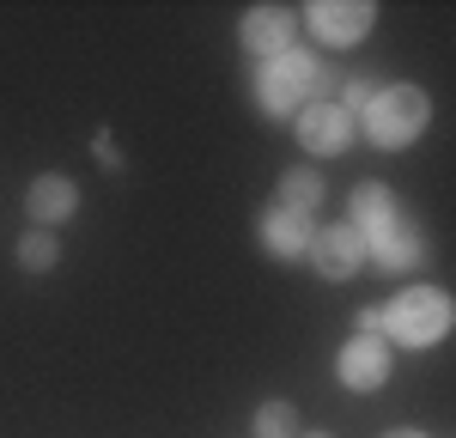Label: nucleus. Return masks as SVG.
<instances>
[{
    "label": "nucleus",
    "mask_w": 456,
    "mask_h": 438,
    "mask_svg": "<svg viewBox=\"0 0 456 438\" xmlns=\"http://www.w3.org/2000/svg\"><path fill=\"white\" fill-rule=\"evenodd\" d=\"M292 31H298V19L286 12V6H249L244 12V49L256 61H274L292 49Z\"/></svg>",
    "instance_id": "0eeeda50"
},
{
    "label": "nucleus",
    "mask_w": 456,
    "mask_h": 438,
    "mask_svg": "<svg viewBox=\"0 0 456 438\" xmlns=\"http://www.w3.org/2000/svg\"><path fill=\"white\" fill-rule=\"evenodd\" d=\"M444 328H451V298L438 287H408L378 311V335L402 347H432V341H444Z\"/></svg>",
    "instance_id": "7ed1b4c3"
},
{
    "label": "nucleus",
    "mask_w": 456,
    "mask_h": 438,
    "mask_svg": "<svg viewBox=\"0 0 456 438\" xmlns=\"http://www.w3.org/2000/svg\"><path fill=\"white\" fill-rule=\"evenodd\" d=\"M389 377V341L384 335H353L341 347V384L347 390H378Z\"/></svg>",
    "instance_id": "6e6552de"
},
{
    "label": "nucleus",
    "mask_w": 456,
    "mask_h": 438,
    "mask_svg": "<svg viewBox=\"0 0 456 438\" xmlns=\"http://www.w3.org/2000/svg\"><path fill=\"white\" fill-rule=\"evenodd\" d=\"M322 85H329V68L311 49H286L274 61H262V73H256V98L268 116H298L305 104H322Z\"/></svg>",
    "instance_id": "f257e3e1"
},
{
    "label": "nucleus",
    "mask_w": 456,
    "mask_h": 438,
    "mask_svg": "<svg viewBox=\"0 0 456 438\" xmlns=\"http://www.w3.org/2000/svg\"><path fill=\"white\" fill-rule=\"evenodd\" d=\"M73 207H79V189H73L68 177H37L31 195H25V214L49 231V225H61V219H73Z\"/></svg>",
    "instance_id": "9d476101"
},
{
    "label": "nucleus",
    "mask_w": 456,
    "mask_h": 438,
    "mask_svg": "<svg viewBox=\"0 0 456 438\" xmlns=\"http://www.w3.org/2000/svg\"><path fill=\"white\" fill-rule=\"evenodd\" d=\"M402 207H395V195H389L384 182H359L353 189V231L365 238V231H378L384 219H395Z\"/></svg>",
    "instance_id": "ddd939ff"
},
{
    "label": "nucleus",
    "mask_w": 456,
    "mask_h": 438,
    "mask_svg": "<svg viewBox=\"0 0 456 438\" xmlns=\"http://www.w3.org/2000/svg\"><path fill=\"white\" fill-rule=\"evenodd\" d=\"M420 250H426L420 231H414L402 214L384 219L378 231H365V262H378L384 274H395V268H414V262H420Z\"/></svg>",
    "instance_id": "423d86ee"
},
{
    "label": "nucleus",
    "mask_w": 456,
    "mask_h": 438,
    "mask_svg": "<svg viewBox=\"0 0 456 438\" xmlns=\"http://www.w3.org/2000/svg\"><path fill=\"white\" fill-rule=\"evenodd\" d=\"M426 104L420 85H384V92H371V104L359 110V128H365V141L384 146V152H402L408 141H420L426 134Z\"/></svg>",
    "instance_id": "f03ea898"
},
{
    "label": "nucleus",
    "mask_w": 456,
    "mask_h": 438,
    "mask_svg": "<svg viewBox=\"0 0 456 438\" xmlns=\"http://www.w3.org/2000/svg\"><path fill=\"white\" fill-rule=\"evenodd\" d=\"M311 219L298 214H281V207H268V219H262V244L274 256H311Z\"/></svg>",
    "instance_id": "9b49d317"
},
{
    "label": "nucleus",
    "mask_w": 456,
    "mask_h": 438,
    "mask_svg": "<svg viewBox=\"0 0 456 438\" xmlns=\"http://www.w3.org/2000/svg\"><path fill=\"white\" fill-rule=\"evenodd\" d=\"M371 92H378L371 79H347V104H341V110H347V116H353V110H365V104H371Z\"/></svg>",
    "instance_id": "dca6fc26"
},
{
    "label": "nucleus",
    "mask_w": 456,
    "mask_h": 438,
    "mask_svg": "<svg viewBox=\"0 0 456 438\" xmlns=\"http://www.w3.org/2000/svg\"><path fill=\"white\" fill-rule=\"evenodd\" d=\"M384 438H426V433H408V426H402V433H384Z\"/></svg>",
    "instance_id": "f3484780"
},
{
    "label": "nucleus",
    "mask_w": 456,
    "mask_h": 438,
    "mask_svg": "<svg viewBox=\"0 0 456 438\" xmlns=\"http://www.w3.org/2000/svg\"><path fill=\"white\" fill-rule=\"evenodd\" d=\"M371 6L365 0H311V12H305V25H311V36H322V43H335V49H347V43H359V36L371 31Z\"/></svg>",
    "instance_id": "39448f33"
},
{
    "label": "nucleus",
    "mask_w": 456,
    "mask_h": 438,
    "mask_svg": "<svg viewBox=\"0 0 456 438\" xmlns=\"http://www.w3.org/2000/svg\"><path fill=\"white\" fill-rule=\"evenodd\" d=\"M19 262H25V268H49V262H55V238H49V231H31V238L19 244Z\"/></svg>",
    "instance_id": "2eb2a0df"
},
{
    "label": "nucleus",
    "mask_w": 456,
    "mask_h": 438,
    "mask_svg": "<svg viewBox=\"0 0 456 438\" xmlns=\"http://www.w3.org/2000/svg\"><path fill=\"white\" fill-rule=\"evenodd\" d=\"M311 256L329 280H347V274H359V262H365V238L353 225H322L311 238Z\"/></svg>",
    "instance_id": "1a4fd4ad"
},
{
    "label": "nucleus",
    "mask_w": 456,
    "mask_h": 438,
    "mask_svg": "<svg viewBox=\"0 0 456 438\" xmlns=\"http://www.w3.org/2000/svg\"><path fill=\"white\" fill-rule=\"evenodd\" d=\"M353 134H359V122H353L341 104H305L298 110V141H305V152H316V158L347 152Z\"/></svg>",
    "instance_id": "20e7f679"
},
{
    "label": "nucleus",
    "mask_w": 456,
    "mask_h": 438,
    "mask_svg": "<svg viewBox=\"0 0 456 438\" xmlns=\"http://www.w3.org/2000/svg\"><path fill=\"white\" fill-rule=\"evenodd\" d=\"M274 207H281V214L311 219L316 207H322V177H316V171H286L281 189H274Z\"/></svg>",
    "instance_id": "f8f14e48"
},
{
    "label": "nucleus",
    "mask_w": 456,
    "mask_h": 438,
    "mask_svg": "<svg viewBox=\"0 0 456 438\" xmlns=\"http://www.w3.org/2000/svg\"><path fill=\"white\" fill-rule=\"evenodd\" d=\"M256 433H262V438H298V426H292V408H286V402H268V408L256 414Z\"/></svg>",
    "instance_id": "4468645a"
},
{
    "label": "nucleus",
    "mask_w": 456,
    "mask_h": 438,
    "mask_svg": "<svg viewBox=\"0 0 456 438\" xmlns=\"http://www.w3.org/2000/svg\"><path fill=\"white\" fill-rule=\"evenodd\" d=\"M311 438H329V433H311Z\"/></svg>",
    "instance_id": "a211bd4d"
}]
</instances>
